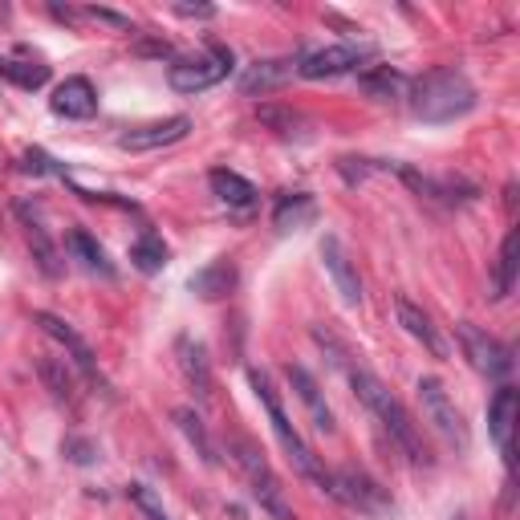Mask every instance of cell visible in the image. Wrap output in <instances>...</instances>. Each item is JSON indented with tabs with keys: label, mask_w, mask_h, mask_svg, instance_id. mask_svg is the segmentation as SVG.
I'll use <instances>...</instances> for the list:
<instances>
[{
	"label": "cell",
	"mask_w": 520,
	"mask_h": 520,
	"mask_svg": "<svg viewBox=\"0 0 520 520\" xmlns=\"http://www.w3.org/2000/svg\"><path fill=\"white\" fill-rule=\"evenodd\" d=\"M346 374H350L354 395L370 407V415L386 427V435L403 447L407 460H411V464H431L427 443H423V435H419L415 419H411V415H407V407H403V403H399V399L386 390V382H382L378 374H370L366 366H346Z\"/></svg>",
	"instance_id": "cell-1"
},
{
	"label": "cell",
	"mask_w": 520,
	"mask_h": 520,
	"mask_svg": "<svg viewBox=\"0 0 520 520\" xmlns=\"http://www.w3.org/2000/svg\"><path fill=\"white\" fill-rule=\"evenodd\" d=\"M248 382H252V390H256V399H260V407L269 411V423H273V435H277V443L285 447V455H289V464L309 480V484H317L325 496H334V472L325 468L321 460H317V451L301 439V431L289 423V415H285V407H281V395H277V386H273V378L265 374V370H252L248 374Z\"/></svg>",
	"instance_id": "cell-2"
},
{
	"label": "cell",
	"mask_w": 520,
	"mask_h": 520,
	"mask_svg": "<svg viewBox=\"0 0 520 520\" xmlns=\"http://www.w3.org/2000/svg\"><path fill=\"white\" fill-rule=\"evenodd\" d=\"M476 110V86L468 82L464 70L443 65V70H427L423 78L411 82V114L423 122H451Z\"/></svg>",
	"instance_id": "cell-3"
},
{
	"label": "cell",
	"mask_w": 520,
	"mask_h": 520,
	"mask_svg": "<svg viewBox=\"0 0 520 520\" xmlns=\"http://www.w3.org/2000/svg\"><path fill=\"white\" fill-rule=\"evenodd\" d=\"M228 451H232V460L240 464V472L248 476V488H252L256 504L265 508L273 520H293V508H289V500H285V488H281L277 472L269 468L265 451H260L248 435H232V439H228Z\"/></svg>",
	"instance_id": "cell-4"
},
{
	"label": "cell",
	"mask_w": 520,
	"mask_h": 520,
	"mask_svg": "<svg viewBox=\"0 0 520 520\" xmlns=\"http://www.w3.org/2000/svg\"><path fill=\"white\" fill-rule=\"evenodd\" d=\"M455 338H460L464 358H468L480 374H488V378H508V374H512V366H516L512 346H504V342L492 338L488 330H480V325H472V321H460V325H455Z\"/></svg>",
	"instance_id": "cell-5"
},
{
	"label": "cell",
	"mask_w": 520,
	"mask_h": 520,
	"mask_svg": "<svg viewBox=\"0 0 520 520\" xmlns=\"http://www.w3.org/2000/svg\"><path fill=\"white\" fill-rule=\"evenodd\" d=\"M419 403H423V415L427 423L455 447V451H468V427H464V415L455 411L451 395H447V386L439 378H419Z\"/></svg>",
	"instance_id": "cell-6"
},
{
	"label": "cell",
	"mask_w": 520,
	"mask_h": 520,
	"mask_svg": "<svg viewBox=\"0 0 520 520\" xmlns=\"http://www.w3.org/2000/svg\"><path fill=\"white\" fill-rule=\"evenodd\" d=\"M232 61H236L232 49L220 45V41H212V57L175 61V65H171V74H167V82H171L175 94H200V90H208V86H216L220 78L232 74Z\"/></svg>",
	"instance_id": "cell-7"
},
{
	"label": "cell",
	"mask_w": 520,
	"mask_h": 520,
	"mask_svg": "<svg viewBox=\"0 0 520 520\" xmlns=\"http://www.w3.org/2000/svg\"><path fill=\"white\" fill-rule=\"evenodd\" d=\"M334 500H342L346 508L362 512V516H386V512H395V500H390V492L370 480L366 472L358 468H342L334 472Z\"/></svg>",
	"instance_id": "cell-8"
},
{
	"label": "cell",
	"mask_w": 520,
	"mask_h": 520,
	"mask_svg": "<svg viewBox=\"0 0 520 520\" xmlns=\"http://www.w3.org/2000/svg\"><path fill=\"white\" fill-rule=\"evenodd\" d=\"M374 57L370 45H325V49H313L297 61V74L309 78V82H321V78H342L350 70H358V65Z\"/></svg>",
	"instance_id": "cell-9"
},
{
	"label": "cell",
	"mask_w": 520,
	"mask_h": 520,
	"mask_svg": "<svg viewBox=\"0 0 520 520\" xmlns=\"http://www.w3.org/2000/svg\"><path fill=\"white\" fill-rule=\"evenodd\" d=\"M321 265H325V273H330V281H334V289L342 293L346 305H362V281H358V269H354L342 236L330 232L321 240Z\"/></svg>",
	"instance_id": "cell-10"
},
{
	"label": "cell",
	"mask_w": 520,
	"mask_h": 520,
	"mask_svg": "<svg viewBox=\"0 0 520 520\" xmlns=\"http://www.w3.org/2000/svg\"><path fill=\"white\" fill-rule=\"evenodd\" d=\"M516 415H520V395H516L512 386H500L496 395H492V403H488V435H492V443L500 447L508 472H512V460H516V447H512Z\"/></svg>",
	"instance_id": "cell-11"
},
{
	"label": "cell",
	"mask_w": 520,
	"mask_h": 520,
	"mask_svg": "<svg viewBox=\"0 0 520 520\" xmlns=\"http://www.w3.org/2000/svg\"><path fill=\"white\" fill-rule=\"evenodd\" d=\"M187 135H191V118L175 114V118H163V122H147V126L126 130V135H118V147L122 151H159V147H171Z\"/></svg>",
	"instance_id": "cell-12"
},
{
	"label": "cell",
	"mask_w": 520,
	"mask_h": 520,
	"mask_svg": "<svg viewBox=\"0 0 520 520\" xmlns=\"http://www.w3.org/2000/svg\"><path fill=\"white\" fill-rule=\"evenodd\" d=\"M33 325H41V334H49L53 342H61L65 350H70V354H74V362H78V370H82L90 382H102V378H98V366H94V350L86 346V338L74 330L70 321H61L57 313L37 309V313H33Z\"/></svg>",
	"instance_id": "cell-13"
},
{
	"label": "cell",
	"mask_w": 520,
	"mask_h": 520,
	"mask_svg": "<svg viewBox=\"0 0 520 520\" xmlns=\"http://www.w3.org/2000/svg\"><path fill=\"white\" fill-rule=\"evenodd\" d=\"M395 313H399V325H403V330H407L415 342H423V350H427L431 358H447V354H451L447 338L435 330L431 313H427V309H419L411 297H399V301H395Z\"/></svg>",
	"instance_id": "cell-14"
},
{
	"label": "cell",
	"mask_w": 520,
	"mask_h": 520,
	"mask_svg": "<svg viewBox=\"0 0 520 520\" xmlns=\"http://www.w3.org/2000/svg\"><path fill=\"white\" fill-rule=\"evenodd\" d=\"M17 216H21L25 232H29V248H33L37 269H41L45 277H61V256H57V244L49 240V232H45V224H41V212H37V204L21 200V204H17Z\"/></svg>",
	"instance_id": "cell-15"
},
{
	"label": "cell",
	"mask_w": 520,
	"mask_h": 520,
	"mask_svg": "<svg viewBox=\"0 0 520 520\" xmlns=\"http://www.w3.org/2000/svg\"><path fill=\"white\" fill-rule=\"evenodd\" d=\"M53 114L61 118H94L98 114V90L90 78H65L57 90H53Z\"/></svg>",
	"instance_id": "cell-16"
},
{
	"label": "cell",
	"mask_w": 520,
	"mask_h": 520,
	"mask_svg": "<svg viewBox=\"0 0 520 520\" xmlns=\"http://www.w3.org/2000/svg\"><path fill=\"white\" fill-rule=\"evenodd\" d=\"M285 378H289V386L297 390V399L305 403V411L313 415V427L325 431V435H334V411H330V403L321 399L317 378H313L305 366H285Z\"/></svg>",
	"instance_id": "cell-17"
},
{
	"label": "cell",
	"mask_w": 520,
	"mask_h": 520,
	"mask_svg": "<svg viewBox=\"0 0 520 520\" xmlns=\"http://www.w3.org/2000/svg\"><path fill=\"white\" fill-rule=\"evenodd\" d=\"M358 90L374 102H399L411 90V82H407V74L395 70V65H370V70L358 74Z\"/></svg>",
	"instance_id": "cell-18"
},
{
	"label": "cell",
	"mask_w": 520,
	"mask_h": 520,
	"mask_svg": "<svg viewBox=\"0 0 520 520\" xmlns=\"http://www.w3.org/2000/svg\"><path fill=\"white\" fill-rule=\"evenodd\" d=\"M236 281H240V273H236V265L228 256H220V260H212L208 269H200L191 281H187V289L195 293V297H204V301H220V297H228L232 289H236Z\"/></svg>",
	"instance_id": "cell-19"
},
{
	"label": "cell",
	"mask_w": 520,
	"mask_h": 520,
	"mask_svg": "<svg viewBox=\"0 0 520 520\" xmlns=\"http://www.w3.org/2000/svg\"><path fill=\"white\" fill-rule=\"evenodd\" d=\"M293 74H297V61H285V57H273V61H252L248 70L240 74V90H244V94H265V90L285 86Z\"/></svg>",
	"instance_id": "cell-20"
},
{
	"label": "cell",
	"mask_w": 520,
	"mask_h": 520,
	"mask_svg": "<svg viewBox=\"0 0 520 520\" xmlns=\"http://www.w3.org/2000/svg\"><path fill=\"white\" fill-rule=\"evenodd\" d=\"M208 187H212L216 200H220V204H228L232 212H248V208L256 204V187H252L244 175L228 171V167H216V171L208 175Z\"/></svg>",
	"instance_id": "cell-21"
},
{
	"label": "cell",
	"mask_w": 520,
	"mask_h": 520,
	"mask_svg": "<svg viewBox=\"0 0 520 520\" xmlns=\"http://www.w3.org/2000/svg\"><path fill=\"white\" fill-rule=\"evenodd\" d=\"M179 366H183V378L191 382V390L200 399H212V362H208V350L191 338H179Z\"/></svg>",
	"instance_id": "cell-22"
},
{
	"label": "cell",
	"mask_w": 520,
	"mask_h": 520,
	"mask_svg": "<svg viewBox=\"0 0 520 520\" xmlns=\"http://www.w3.org/2000/svg\"><path fill=\"white\" fill-rule=\"evenodd\" d=\"M317 216V200L309 191H293V195H281L277 208H273V224L277 232H293V228H305L309 220Z\"/></svg>",
	"instance_id": "cell-23"
},
{
	"label": "cell",
	"mask_w": 520,
	"mask_h": 520,
	"mask_svg": "<svg viewBox=\"0 0 520 520\" xmlns=\"http://www.w3.org/2000/svg\"><path fill=\"white\" fill-rule=\"evenodd\" d=\"M37 378L45 382V390L57 399V403H74L78 399V386H74V374L61 358H37Z\"/></svg>",
	"instance_id": "cell-24"
},
{
	"label": "cell",
	"mask_w": 520,
	"mask_h": 520,
	"mask_svg": "<svg viewBox=\"0 0 520 520\" xmlns=\"http://www.w3.org/2000/svg\"><path fill=\"white\" fill-rule=\"evenodd\" d=\"M167 244H163V236L159 232H143L135 244H130V265H135L139 273H147V277H155V273H163V265H167Z\"/></svg>",
	"instance_id": "cell-25"
},
{
	"label": "cell",
	"mask_w": 520,
	"mask_h": 520,
	"mask_svg": "<svg viewBox=\"0 0 520 520\" xmlns=\"http://www.w3.org/2000/svg\"><path fill=\"white\" fill-rule=\"evenodd\" d=\"M175 423H179V431L187 435V443L195 447V455L208 464V468H216V447H212V439H208V427H204V419L195 415V407H175V415H171Z\"/></svg>",
	"instance_id": "cell-26"
},
{
	"label": "cell",
	"mask_w": 520,
	"mask_h": 520,
	"mask_svg": "<svg viewBox=\"0 0 520 520\" xmlns=\"http://www.w3.org/2000/svg\"><path fill=\"white\" fill-rule=\"evenodd\" d=\"M516 269H520V232L512 228L500 244V260H496V293L492 297H508L516 289Z\"/></svg>",
	"instance_id": "cell-27"
},
{
	"label": "cell",
	"mask_w": 520,
	"mask_h": 520,
	"mask_svg": "<svg viewBox=\"0 0 520 520\" xmlns=\"http://www.w3.org/2000/svg\"><path fill=\"white\" fill-rule=\"evenodd\" d=\"M0 78L21 86V90H41L49 82V65L41 61H17V57H0Z\"/></svg>",
	"instance_id": "cell-28"
},
{
	"label": "cell",
	"mask_w": 520,
	"mask_h": 520,
	"mask_svg": "<svg viewBox=\"0 0 520 520\" xmlns=\"http://www.w3.org/2000/svg\"><path fill=\"white\" fill-rule=\"evenodd\" d=\"M70 252L82 260V265L90 269V273H102V277H114V265L106 260V248L86 232V228H74L70 232Z\"/></svg>",
	"instance_id": "cell-29"
},
{
	"label": "cell",
	"mask_w": 520,
	"mask_h": 520,
	"mask_svg": "<svg viewBox=\"0 0 520 520\" xmlns=\"http://www.w3.org/2000/svg\"><path fill=\"white\" fill-rule=\"evenodd\" d=\"M256 122L277 130V135H285V139H293V135H301L305 114L293 110V106H256Z\"/></svg>",
	"instance_id": "cell-30"
},
{
	"label": "cell",
	"mask_w": 520,
	"mask_h": 520,
	"mask_svg": "<svg viewBox=\"0 0 520 520\" xmlns=\"http://www.w3.org/2000/svg\"><path fill=\"white\" fill-rule=\"evenodd\" d=\"M61 455H65L70 464H78V468H90V464L102 460V455H98V443H94V439H82V435L61 439Z\"/></svg>",
	"instance_id": "cell-31"
},
{
	"label": "cell",
	"mask_w": 520,
	"mask_h": 520,
	"mask_svg": "<svg viewBox=\"0 0 520 520\" xmlns=\"http://www.w3.org/2000/svg\"><path fill=\"white\" fill-rule=\"evenodd\" d=\"M338 171H342V179L350 183V187H358V183H366L374 171H382V163L378 159H358V155H342L338 159Z\"/></svg>",
	"instance_id": "cell-32"
},
{
	"label": "cell",
	"mask_w": 520,
	"mask_h": 520,
	"mask_svg": "<svg viewBox=\"0 0 520 520\" xmlns=\"http://www.w3.org/2000/svg\"><path fill=\"white\" fill-rule=\"evenodd\" d=\"M21 171H29V175H65V167L53 155H45L41 147H29L21 155Z\"/></svg>",
	"instance_id": "cell-33"
},
{
	"label": "cell",
	"mask_w": 520,
	"mask_h": 520,
	"mask_svg": "<svg viewBox=\"0 0 520 520\" xmlns=\"http://www.w3.org/2000/svg\"><path fill=\"white\" fill-rule=\"evenodd\" d=\"M126 496H130V500H135V504H139V508L147 512V520H171V516L163 512L159 496H155V492H151L147 484H130V488H126Z\"/></svg>",
	"instance_id": "cell-34"
},
{
	"label": "cell",
	"mask_w": 520,
	"mask_h": 520,
	"mask_svg": "<svg viewBox=\"0 0 520 520\" xmlns=\"http://www.w3.org/2000/svg\"><path fill=\"white\" fill-rule=\"evenodd\" d=\"M82 17H90V21H102V25L118 29V33H130V29H135V25H130V17H122V13H114V9H98V5L82 9Z\"/></svg>",
	"instance_id": "cell-35"
},
{
	"label": "cell",
	"mask_w": 520,
	"mask_h": 520,
	"mask_svg": "<svg viewBox=\"0 0 520 520\" xmlns=\"http://www.w3.org/2000/svg\"><path fill=\"white\" fill-rule=\"evenodd\" d=\"M175 13H179V17H204V21H208V17H216V9H212V5H175Z\"/></svg>",
	"instance_id": "cell-36"
},
{
	"label": "cell",
	"mask_w": 520,
	"mask_h": 520,
	"mask_svg": "<svg viewBox=\"0 0 520 520\" xmlns=\"http://www.w3.org/2000/svg\"><path fill=\"white\" fill-rule=\"evenodd\" d=\"M451 520H468V516H464V512H455V516H451Z\"/></svg>",
	"instance_id": "cell-37"
}]
</instances>
